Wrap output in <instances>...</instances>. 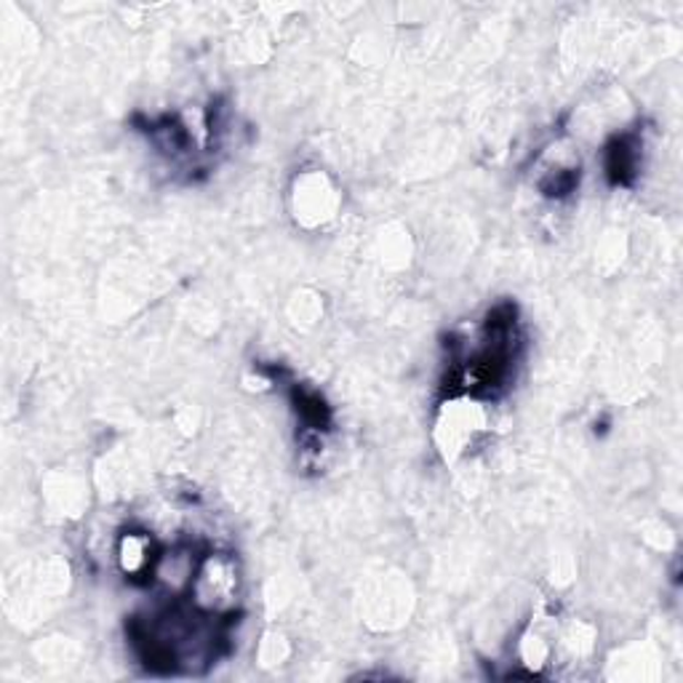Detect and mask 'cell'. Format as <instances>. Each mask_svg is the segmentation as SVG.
I'll return each instance as SVG.
<instances>
[{"instance_id": "obj_1", "label": "cell", "mask_w": 683, "mask_h": 683, "mask_svg": "<svg viewBox=\"0 0 683 683\" xmlns=\"http://www.w3.org/2000/svg\"><path fill=\"white\" fill-rule=\"evenodd\" d=\"M190 593L195 598V606L203 614H222L233 606L235 593H238V574H235V561L227 555L208 553L195 567L193 580H190Z\"/></svg>"}, {"instance_id": "obj_3", "label": "cell", "mask_w": 683, "mask_h": 683, "mask_svg": "<svg viewBox=\"0 0 683 683\" xmlns=\"http://www.w3.org/2000/svg\"><path fill=\"white\" fill-rule=\"evenodd\" d=\"M118 561H121L123 574L129 580H142V577H155L161 555H155L153 540L147 534L129 531V534L121 537V544H118Z\"/></svg>"}, {"instance_id": "obj_4", "label": "cell", "mask_w": 683, "mask_h": 683, "mask_svg": "<svg viewBox=\"0 0 683 683\" xmlns=\"http://www.w3.org/2000/svg\"><path fill=\"white\" fill-rule=\"evenodd\" d=\"M292 400L294 406H297L299 419L307 425V430L310 432L328 430V425H332V409H328L326 400L320 398L318 393L305 390V387H294Z\"/></svg>"}, {"instance_id": "obj_2", "label": "cell", "mask_w": 683, "mask_h": 683, "mask_svg": "<svg viewBox=\"0 0 683 683\" xmlns=\"http://www.w3.org/2000/svg\"><path fill=\"white\" fill-rule=\"evenodd\" d=\"M639 157L641 142L635 134L614 136L603 150V166L612 185H633L635 174H639Z\"/></svg>"}]
</instances>
